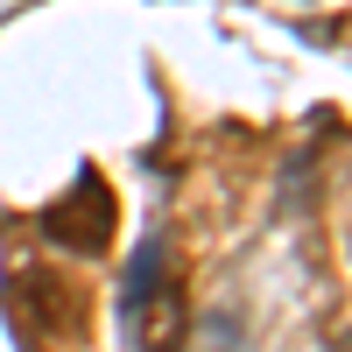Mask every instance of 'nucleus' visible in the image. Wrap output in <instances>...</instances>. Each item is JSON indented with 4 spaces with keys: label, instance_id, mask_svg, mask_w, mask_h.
Listing matches in <instances>:
<instances>
[{
    "label": "nucleus",
    "instance_id": "1",
    "mask_svg": "<svg viewBox=\"0 0 352 352\" xmlns=\"http://www.w3.org/2000/svg\"><path fill=\"white\" fill-rule=\"evenodd\" d=\"M43 232H50L56 247H71V254H106L113 247V190L99 184V169H85L78 190L64 204H50Z\"/></svg>",
    "mask_w": 352,
    "mask_h": 352
},
{
    "label": "nucleus",
    "instance_id": "2",
    "mask_svg": "<svg viewBox=\"0 0 352 352\" xmlns=\"http://www.w3.org/2000/svg\"><path fill=\"white\" fill-rule=\"evenodd\" d=\"M184 352H254V338H247V324L240 317H226V310H212L204 324L190 331V345Z\"/></svg>",
    "mask_w": 352,
    "mask_h": 352
},
{
    "label": "nucleus",
    "instance_id": "3",
    "mask_svg": "<svg viewBox=\"0 0 352 352\" xmlns=\"http://www.w3.org/2000/svg\"><path fill=\"white\" fill-rule=\"evenodd\" d=\"M338 352H352V331H345V338H338Z\"/></svg>",
    "mask_w": 352,
    "mask_h": 352
}]
</instances>
